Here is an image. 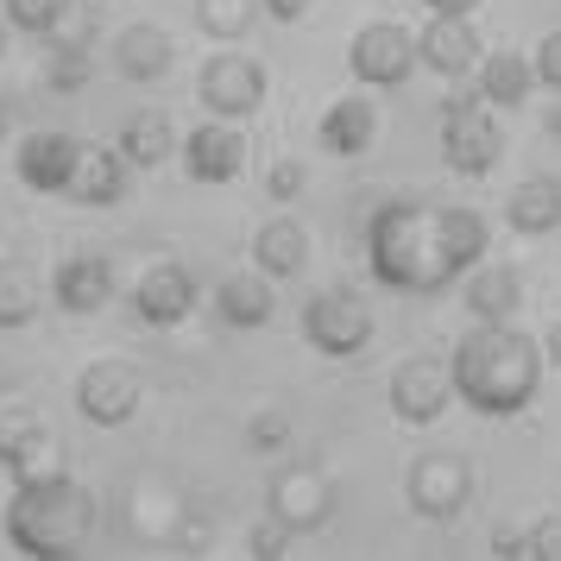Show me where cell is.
<instances>
[{
  "mask_svg": "<svg viewBox=\"0 0 561 561\" xmlns=\"http://www.w3.org/2000/svg\"><path fill=\"white\" fill-rule=\"evenodd\" d=\"M485 259L480 208H430L391 196L366 215V265L373 278L410 297H435Z\"/></svg>",
  "mask_w": 561,
  "mask_h": 561,
  "instance_id": "6da1fadb",
  "label": "cell"
},
{
  "mask_svg": "<svg viewBox=\"0 0 561 561\" xmlns=\"http://www.w3.org/2000/svg\"><path fill=\"white\" fill-rule=\"evenodd\" d=\"M448 359H455V391L467 410H480V416H517V410H530L549 354L517 322H473L455 341Z\"/></svg>",
  "mask_w": 561,
  "mask_h": 561,
  "instance_id": "7a4b0ae2",
  "label": "cell"
},
{
  "mask_svg": "<svg viewBox=\"0 0 561 561\" xmlns=\"http://www.w3.org/2000/svg\"><path fill=\"white\" fill-rule=\"evenodd\" d=\"M95 492L77 485L70 473L57 480H32L13 492L7 505V542L20 549L26 561H77L95 536Z\"/></svg>",
  "mask_w": 561,
  "mask_h": 561,
  "instance_id": "3957f363",
  "label": "cell"
},
{
  "mask_svg": "<svg viewBox=\"0 0 561 561\" xmlns=\"http://www.w3.org/2000/svg\"><path fill=\"white\" fill-rule=\"evenodd\" d=\"M499 158H505V133L492 121V102H485L480 89L455 95V102L442 107V164L455 178H485Z\"/></svg>",
  "mask_w": 561,
  "mask_h": 561,
  "instance_id": "277c9868",
  "label": "cell"
},
{
  "mask_svg": "<svg viewBox=\"0 0 561 561\" xmlns=\"http://www.w3.org/2000/svg\"><path fill=\"white\" fill-rule=\"evenodd\" d=\"M404 499L423 524H455L460 511L473 505V467L448 448H423L404 473Z\"/></svg>",
  "mask_w": 561,
  "mask_h": 561,
  "instance_id": "5b68a950",
  "label": "cell"
},
{
  "mask_svg": "<svg viewBox=\"0 0 561 561\" xmlns=\"http://www.w3.org/2000/svg\"><path fill=\"white\" fill-rule=\"evenodd\" d=\"M304 341L316 347V354L329 359H354L373 347V309L359 304L354 290H316L304 304Z\"/></svg>",
  "mask_w": 561,
  "mask_h": 561,
  "instance_id": "8992f818",
  "label": "cell"
},
{
  "mask_svg": "<svg viewBox=\"0 0 561 561\" xmlns=\"http://www.w3.org/2000/svg\"><path fill=\"white\" fill-rule=\"evenodd\" d=\"M455 398H460V391H455V359H442V354L398 359V373H391V416H398V423L430 430Z\"/></svg>",
  "mask_w": 561,
  "mask_h": 561,
  "instance_id": "52a82bcc",
  "label": "cell"
},
{
  "mask_svg": "<svg viewBox=\"0 0 561 561\" xmlns=\"http://www.w3.org/2000/svg\"><path fill=\"white\" fill-rule=\"evenodd\" d=\"M416 32H404L398 20H373V26L354 32V45H347V70L354 82L366 89H404L416 77Z\"/></svg>",
  "mask_w": 561,
  "mask_h": 561,
  "instance_id": "ba28073f",
  "label": "cell"
},
{
  "mask_svg": "<svg viewBox=\"0 0 561 561\" xmlns=\"http://www.w3.org/2000/svg\"><path fill=\"white\" fill-rule=\"evenodd\" d=\"M196 102L221 121H247L265 107V64L247 51H215L196 77Z\"/></svg>",
  "mask_w": 561,
  "mask_h": 561,
  "instance_id": "9c48e42d",
  "label": "cell"
},
{
  "mask_svg": "<svg viewBox=\"0 0 561 561\" xmlns=\"http://www.w3.org/2000/svg\"><path fill=\"white\" fill-rule=\"evenodd\" d=\"M139 398H146V379L133 373L127 359H95L82 366L77 379V410L95 423V430H121L139 416Z\"/></svg>",
  "mask_w": 561,
  "mask_h": 561,
  "instance_id": "30bf717a",
  "label": "cell"
},
{
  "mask_svg": "<svg viewBox=\"0 0 561 561\" xmlns=\"http://www.w3.org/2000/svg\"><path fill=\"white\" fill-rule=\"evenodd\" d=\"M265 511L278 517V524H290L297 536L322 530L334 517V485L322 467H284V473H272V485H265Z\"/></svg>",
  "mask_w": 561,
  "mask_h": 561,
  "instance_id": "8fae6325",
  "label": "cell"
},
{
  "mask_svg": "<svg viewBox=\"0 0 561 561\" xmlns=\"http://www.w3.org/2000/svg\"><path fill=\"white\" fill-rule=\"evenodd\" d=\"M82 164V139L64 127H45V133H26V146L13 158V171L26 183L32 196H70V178Z\"/></svg>",
  "mask_w": 561,
  "mask_h": 561,
  "instance_id": "7c38bea8",
  "label": "cell"
},
{
  "mask_svg": "<svg viewBox=\"0 0 561 561\" xmlns=\"http://www.w3.org/2000/svg\"><path fill=\"white\" fill-rule=\"evenodd\" d=\"M183 171H190V183H233L240 171H247V133H240V121H203V127H190V139H183Z\"/></svg>",
  "mask_w": 561,
  "mask_h": 561,
  "instance_id": "4fadbf2b",
  "label": "cell"
},
{
  "mask_svg": "<svg viewBox=\"0 0 561 561\" xmlns=\"http://www.w3.org/2000/svg\"><path fill=\"white\" fill-rule=\"evenodd\" d=\"M190 309H196V278H190V265L158 259V265L139 272V284H133V316H139V322H152V329H178Z\"/></svg>",
  "mask_w": 561,
  "mask_h": 561,
  "instance_id": "5bb4252c",
  "label": "cell"
},
{
  "mask_svg": "<svg viewBox=\"0 0 561 561\" xmlns=\"http://www.w3.org/2000/svg\"><path fill=\"white\" fill-rule=\"evenodd\" d=\"M416 57H423V70L460 82L473 64H480V32H473V13H430V26L416 32Z\"/></svg>",
  "mask_w": 561,
  "mask_h": 561,
  "instance_id": "9a60e30c",
  "label": "cell"
},
{
  "mask_svg": "<svg viewBox=\"0 0 561 561\" xmlns=\"http://www.w3.org/2000/svg\"><path fill=\"white\" fill-rule=\"evenodd\" d=\"M51 297H57V309H70V316H95V309L114 297V265H107L102 253H70L51 272Z\"/></svg>",
  "mask_w": 561,
  "mask_h": 561,
  "instance_id": "2e32d148",
  "label": "cell"
},
{
  "mask_svg": "<svg viewBox=\"0 0 561 561\" xmlns=\"http://www.w3.org/2000/svg\"><path fill=\"white\" fill-rule=\"evenodd\" d=\"M127 152L121 146H82V164L77 178H70V203L82 208H114L121 196H127Z\"/></svg>",
  "mask_w": 561,
  "mask_h": 561,
  "instance_id": "e0dca14e",
  "label": "cell"
},
{
  "mask_svg": "<svg viewBox=\"0 0 561 561\" xmlns=\"http://www.w3.org/2000/svg\"><path fill=\"white\" fill-rule=\"evenodd\" d=\"M316 139H322V152H334V158L373 152V139H379V107L366 102V95H341V102L322 114Z\"/></svg>",
  "mask_w": 561,
  "mask_h": 561,
  "instance_id": "ac0fdd59",
  "label": "cell"
},
{
  "mask_svg": "<svg viewBox=\"0 0 561 561\" xmlns=\"http://www.w3.org/2000/svg\"><path fill=\"white\" fill-rule=\"evenodd\" d=\"M171 64H178V45H171V32H164V26H127V32H114V70H121L127 82L171 77Z\"/></svg>",
  "mask_w": 561,
  "mask_h": 561,
  "instance_id": "d6986e66",
  "label": "cell"
},
{
  "mask_svg": "<svg viewBox=\"0 0 561 561\" xmlns=\"http://www.w3.org/2000/svg\"><path fill=\"white\" fill-rule=\"evenodd\" d=\"M253 265L272 284L304 278V272H309V233H304V221H290V215L265 221V228L253 233Z\"/></svg>",
  "mask_w": 561,
  "mask_h": 561,
  "instance_id": "ffe728a7",
  "label": "cell"
},
{
  "mask_svg": "<svg viewBox=\"0 0 561 561\" xmlns=\"http://www.w3.org/2000/svg\"><path fill=\"white\" fill-rule=\"evenodd\" d=\"M460 304H467L473 322H511V316L524 309V278H517L511 265H473Z\"/></svg>",
  "mask_w": 561,
  "mask_h": 561,
  "instance_id": "44dd1931",
  "label": "cell"
},
{
  "mask_svg": "<svg viewBox=\"0 0 561 561\" xmlns=\"http://www.w3.org/2000/svg\"><path fill=\"white\" fill-rule=\"evenodd\" d=\"M215 309H221L228 329H265L272 309H278L272 278H265V272H228V278L215 284Z\"/></svg>",
  "mask_w": 561,
  "mask_h": 561,
  "instance_id": "7402d4cb",
  "label": "cell"
},
{
  "mask_svg": "<svg viewBox=\"0 0 561 561\" xmlns=\"http://www.w3.org/2000/svg\"><path fill=\"white\" fill-rule=\"evenodd\" d=\"M511 233H556L561 228V178H524L505 196Z\"/></svg>",
  "mask_w": 561,
  "mask_h": 561,
  "instance_id": "603a6c76",
  "label": "cell"
},
{
  "mask_svg": "<svg viewBox=\"0 0 561 561\" xmlns=\"http://www.w3.org/2000/svg\"><path fill=\"white\" fill-rule=\"evenodd\" d=\"M536 89V57L524 51H492L480 57V95L492 107H524Z\"/></svg>",
  "mask_w": 561,
  "mask_h": 561,
  "instance_id": "cb8c5ba5",
  "label": "cell"
},
{
  "mask_svg": "<svg viewBox=\"0 0 561 561\" xmlns=\"http://www.w3.org/2000/svg\"><path fill=\"white\" fill-rule=\"evenodd\" d=\"M121 152H127V164H139V171H152V164H164L171 152H183L178 127H171V114H158V107H146V114H133L127 127H121V139H114Z\"/></svg>",
  "mask_w": 561,
  "mask_h": 561,
  "instance_id": "d4e9b609",
  "label": "cell"
},
{
  "mask_svg": "<svg viewBox=\"0 0 561 561\" xmlns=\"http://www.w3.org/2000/svg\"><path fill=\"white\" fill-rule=\"evenodd\" d=\"M38 297H45V278L32 259L0 253V329H26L38 316Z\"/></svg>",
  "mask_w": 561,
  "mask_h": 561,
  "instance_id": "484cf974",
  "label": "cell"
},
{
  "mask_svg": "<svg viewBox=\"0 0 561 561\" xmlns=\"http://www.w3.org/2000/svg\"><path fill=\"white\" fill-rule=\"evenodd\" d=\"M259 13H265L259 0H196V26H203L208 38H221V45H233V38H247Z\"/></svg>",
  "mask_w": 561,
  "mask_h": 561,
  "instance_id": "4316f807",
  "label": "cell"
},
{
  "mask_svg": "<svg viewBox=\"0 0 561 561\" xmlns=\"http://www.w3.org/2000/svg\"><path fill=\"white\" fill-rule=\"evenodd\" d=\"M45 89L51 95H77V89H89V77H95V57H89V45H45Z\"/></svg>",
  "mask_w": 561,
  "mask_h": 561,
  "instance_id": "83f0119b",
  "label": "cell"
},
{
  "mask_svg": "<svg viewBox=\"0 0 561 561\" xmlns=\"http://www.w3.org/2000/svg\"><path fill=\"white\" fill-rule=\"evenodd\" d=\"M38 435H51L38 410H26V404H0V467H13V460L26 455L32 442H38Z\"/></svg>",
  "mask_w": 561,
  "mask_h": 561,
  "instance_id": "f1b7e54d",
  "label": "cell"
},
{
  "mask_svg": "<svg viewBox=\"0 0 561 561\" xmlns=\"http://www.w3.org/2000/svg\"><path fill=\"white\" fill-rule=\"evenodd\" d=\"M0 13H7V26L13 32H32V38H45V32L70 13V0H0Z\"/></svg>",
  "mask_w": 561,
  "mask_h": 561,
  "instance_id": "f546056e",
  "label": "cell"
},
{
  "mask_svg": "<svg viewBox=\"0 0 561 561\" xmlns=\"http://www.w3.org/2000/svg\"><path fill=\"white\" fill-rule=\"evenodd\" d=\"M7 473H13L20 485H32V480H57V473H70V467H64V442H57V435H38V442H32L26 455H20L13 467H7Z\"/></svg>",
  "mask_w": 561,
  "mask_h": 561,
  "instance_id": "4dcf8cb0",
  "label": "cell"
},
{
  "mask_svg": "<svg viewBox=\"0 0 561 561\" xmlns=\"http://www.w3.org/2000/svg\"><path fill=\"white\" fill-rule=\"evenodd\" d=\"M247 448H253V455H278V448H290V416H284V410H259L253 423H247Z\"/></svg>",
  "mask_w": 561,
  "mask_h": 561,
  "instance_id": "1f68e13d",
  "label": "cell"
},
{
  "mask_svg": "<svg viewBox=\"0 0 561 561\" xmlns=\"http://www.w3.org/2000/svg\"><path fill=\"white\" fill-rule=\"evenodd\" d=\"M290 524H278V517H265V524H253L247 530V556H259V561H284L290 556Z\"/></svg>",
  "mask_w": 561,
  "mask_h": 561,
  "instance_id": "d6a6232c",
  "label": "cell"
},
{
  "mask_svg": "<svg viewBox=\"0 0 561 561\" xmlns=\"http://www.w3.org/2000/svg\"><path fill=\"white\" fill-rule=\"evenodd\" d=\"M304 183H309L304 164H297V158H278V164L265 171V196H272V203H297V196H304Z\"/></svg>",
  "mask_w": 561,
  "mask_h": 561,
  "instance_id": "836d02e7",
  "label": "cell"
},
{
  "mask_svg": "<svg viewBox=\"0 0 561 561\" xmlns=\"http://www.w3.org/2000/svg\"><path fill=\"white\" fill-rule=\"evenodd\" d=\"M530 561H561V517H536L530 524Z\"/></svg>",
  "mask_w": 561,
  "mask_h": 561,
  "instance_id": "e575fe53",
  "label": "cell"
},
{
  "mask_svg": "<svg viewBox=\"0 0 561 561\" xmlns=\"http://www.w3.org/2000/svg\"><path fill=\"white\" fill-rule=\"evenodd\" d=\"M536 82H549L561 95V32H549V38L536 45Z\"/></svg>",
  "mask_w": 561,
  "mask_h": 561,
  "instance_id": "d590c367",
  "label": "cell"
},
{
  "mask_svg": "<svg viewBox=\"0 0 561 561\" xmlns=\"http://www.w3.org/2000/svg\"><path fill=\"white\" fill-rule=\"evenodd\" d=\"M492 556L499 561H530V530H505V524H499V530H492Z\"/></svg>",
  "mask_w": 561,
  "mask_h": 561,
  "instance_id": "8d00e7d4",
  "label": "cell"
},
{
  "mask_svg": "<svg viewBox=\"0 0 561 561\" xmlns=\"http://www.w3.org/2000/svg\"><path fill=\"white\" fill-rule=\"evenodd\" d=\"M259 7H265V13H272L278 26H297V20L309 13V0H259Z\"/></svg>",
  "mask_w": 561,
  "mask_h": 561,
  "instance_id": "74e56055",
  "label": "cell"
},
{
  "mask_svg": "<svg viewBox=\"0 0 561 561\" xmlns=\"http://www.w3.org/2000/svg\"><path fill=\"white\" fill-rule=\"evenodd\" d=\"M423 7H430V13H473L480 0H423Z\"/></svg>",
  "mask_w": 561,
  "mask_h": 561,
  "instance_id": "f35d334b",
  "label": "cell"
},
{
  "mask_svg": "<svg viewBox=\"0 0 561 561\" xmlns=\"http://www.w3.org/2000/svg\"><path fill=\"white\" fill-rule=\"evenodd\" d=\"M542 354H549V359L561 366V322H549V334H542Z\"/></svg>",
  "mask_w": 561,
  "mask_h": 561,
  "instance_id": "ab89813d",
  "label": "cell"
},
{
  "mask_svg": "<svg viewBox=\"0 0 561 561\" xmlns=\"http://www.w3.org/2000/svg\"><path fill=\"white\" fill-rule=\"evenodd\" d=\"M7 133H13V102L0 95V139H7Z\"/></svg>",
  "mask_w": 561,
  "mask_h": 561,
  "instance_id": "60d3db41",
  "label": "cell"
},
{
  "mask_svg": "<svg viewBox=\"0 0 561 561\" xmlns=\"http://www.w3.org/2000/svg\"><path fill=\"white\" fill-rule=\"evenodd\" d=\"M542 127H549V139H556V133H561V107H556V114H549V121H542Z\"/></svg>",
  "mask_w": 561,
  "mask_h": 561,
  "instance_id": "b9f144b4",
  "label": "cell"
},
{
  "mask_svg": "<svg viewBox=\"0 0 561 561\" xmlns=\"http://www.w3.org/2000/svg\"><path fill=\"white\" fill-rule=\"evenodd\" d=\"M0 57H7V26H0Z\"/></svg>",
  "mask_w": 561,
  "mask_h": 561,
  "instance_id": "7bdbcfd3",
  "label": "cell"
}]
</instances>
